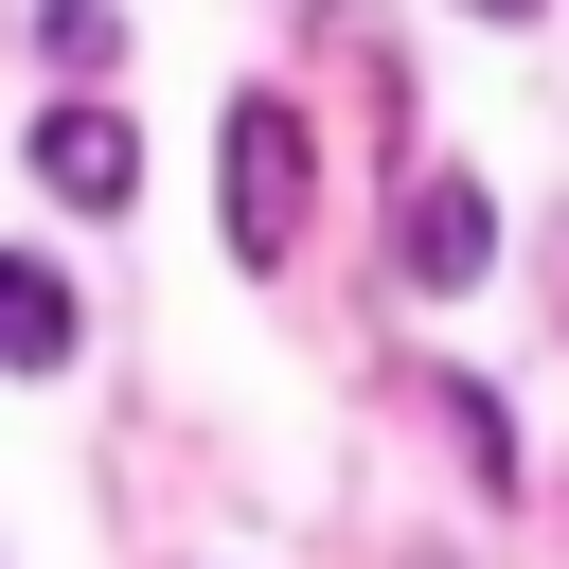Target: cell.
Listing matches in <instances>:
<instances>
[{
	"label": "cell",
	"instance_id": "obj_1",
	"mask_svg": "<svg viewBox=\"0 0 569 569\" xmlns=\"http://www.w3.org/2000/svg\"><path fill=\"white\" fill-rule=\"evenodd\" d=\"M302 160H320V142H302V107H284V89H249V107H231V249H249V267H284V249H302V196H320Z\"/></svg>",
	"mask_w": 569,
	"mask_h": 569
},
{
	"label": "cell",
	"instance_id": "obj_2",
	"mask_svg": "<svg viewBox=\"0 0 569 569\" xmlns=\"http://www.w3.org/2000/svg\"><path fill=\"white\" fill-rule=\"evenodd\" d=\"M480 249H498L480 178H462V160H409V196H391V267H409V284H480Z\"/></svg>",
	"mask_w": 569,
	"mask_h": 569
},
{
	"label": "cell",
	"instance_id": "obj_3",
	"mask_svg": "<svg viewBox=\"0 0 569 569\" xmlns=\"http://www.w3.org/2000/svg\"><path fill=\"white\" fill-rule=\"evenodd\" d=\"M36 178H53L71 213H124V196H142V142H124V107H53V124H36Z\"/></svg>",
	"mask_w": 569,
	"mask_h": 569
},
{
	"label": "cell",
	"instance_id": "obj_4",
	"mask_svg": "<svg viewBox=\"0 0 569 569\" xmlns=\"http://www.w3.org/2000/svg\"><path fill=\"white\" fill-rule=\"evenodd\" d=\"M71 338H89V320H71V284L0 249V373H71Z\"/></svg>",
	"mask_w": 569,
	"mask_h": 569
},
{
	"label": "cell",
	"instance_id": "obj_5",
	"mask_svg": "<svg viewBox=\"0 0 569 569\" xmlns=\"http://www.w3.org/2000/svg\"><path fill=\"white\" fill-rule=\"evenodd\" d=\"M427 409H445V445H462V480H480V498H516V409H498L480 373H445Z\"/></svg>",
	"mask_w": 569,
	"mask_h": 569
},
{
	"label": "cell",
	"instance_id": "obj_6",
	"mask_svg": "<svg viewBox=\"0 0 569 569\" xmlns=\"http://www.w3.org/2000/svg\"><path fill=\"white\" fill-rule=\"evenodd\" d=\"M36 53H53V71H107L124 18H107V0H36Z\"/></svg>",
	"mask_w": 569,
	"mask_h": 569
},
{
	"label": "cell",
	"instance_id": "obj_7",
	"mask_svg": "<svg viewBox=\"0 0 569 569\" xmlns=\"http://www.w3.org/2000/svg\"><path fill=\"white\" fill-rule=\"evenodd\" d=\"M551 284H569V213H551Z\"/></svg>",
	"mask_w": 569,
	"mask_h": 569
},
{
	"label": "cell",
	"instance_id": "obj_8",
	"mask_svg": "<svg viewBox=\"0 0 569 569\" xmlns=\"http://www.w3.org/2000/svg\"><path fill=\"white\" fill-rule=\"evenodd\" d=\"M462 18H533V0H462Z\"/></svg>",
	"mask_w": 569,
	"mask_h": 569
}]
</instances>
